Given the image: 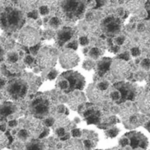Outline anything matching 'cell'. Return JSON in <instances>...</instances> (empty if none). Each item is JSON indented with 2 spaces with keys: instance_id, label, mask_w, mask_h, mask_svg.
<instances>
[{
  "instance_id": "obj_1",
  "label": "cell",
  "mask_w": 150,
  "mask_h": 150,
  "mask_svg": "<svg viewBox=\"0 0 150 150\" xmlns=\"http://www.w3.org/2000/svg\"><path fill=\"white\" fill-rule=\"evenodd\" d=\"M37 62L42 68L47 69L55 65L58 54L57 51L52 47H43L37 53Z\"/></svg>"
},
{
  "instance_id": "obj_2",
  "label": "cell",
  "mask_w": 150,
  "mask_h": 150,
  "mask_svg": "<svg viewBox=\"0 0 150 150\" xmlns=\"http://www.w3.org/2000/svg\"><path fill=\"white\" fill-rule=\"evenodd\" d=\"M19 40L24 45L33 47L38 43L40 40V34L36 29L31 26H26L21 30L19 33Z\"/></svg>"
},
{
  "instance_id": "obj_3",
  "label": "cell",
  "mask_w": 150,
  "mask_h": 150,
  "mask_svg": "<svg viewBox=\"0 0 150 150\" xmlns=\"http://www.w3.org/2000/svg\"><path fill=\"white\" fill-rule=\"evenodd\" d=\"M111 71L117 79H123L129 74L130 66L124 60L117 59L114 60L111 64Z\"/></svg>"
},
{
  "instance_id": "obj_4",
  "label": "cell",
  "mask_w": 150,
  "mask_h": 150,
  "mask_svg": "<svg viewBox=\"0 0 150 150\" xmlns=\"http://www.w3.org/2000/svg\"><path fill=\"white\" fill-rule=\"evenodd\" d=\"M60 63L63 69H69L76 67L79 62V56L73 50H67L63 52L59 57Z\"/></svg>"
},
{
  "instance_id": "obj_5",
  "label": "cell",
  "mask_w": 150,
  "mask_h": 150,
  "mask_svg": "<svg viewBox=\"0 0 150 150\" xmlns=\"http://www.w3.org/2000/svg\"><path fill=\"white\" fill-rule=\"evenodd\" d=\"M88 97L92 102H100L105 99L106 94L105 91L99 90L97 86H90L88 89Z\"/></svg>"
},
{
  "instance_id": "obj_6",
  "label": "cell",
  "mask_w": 150,
  "mask_h": 150,
  "mask_svg": "<svg viewBox=\"0 0 150 150\" xmlns=\"http://www.w3.org/2000/svg\"><path fill=\"white\" fill-rule=\"evenodd\" d=\"M83 145L85 150H91L97 144L98 142V135L96 133L90 132V131H84L83 132Z\"/></svg>"
},
{
  "instance_id": "obj_7",
  "label": "cell",
  "mask_w": 150,
  "mask_h": 150,
  "mask_svg": "<svg viewBox=\"0 0 150 150\" xmlns=\"http://www.w3.org/2000/svg\"><path fill=\"white\" fill-rule=\"evenodd\" d=\"M9 92L11 93V95L14 98H18V97H21L25 94V84L20 82V81H16L13 82L11 86L8 89Z\"/></svg>"
},
{
  "instance_id": "obj_8",
  "label": "cell",
  "mask_w": 150,
  "mask_h": 150,
  "mask_svg": "<svg viewBox=\"0 0 150 150\" xmlns=\"http://www.w3.org/2000/svg\"><path fill=\"white\" fill-rule=\"evenodd\" d=\"M26 128L29 131V134H40L43 131L41 123L36 119H30L25 123Z\"/></svg>"
},
{
  "instance_id": "obj_9",
  "label": "cell",
  "mask_w": 150,
  "mask_h": 150,
  "mask_svg": "<svg viewBox=\"0 0 150 150\" xmlns=\"http://www.w3.org/2000/svg\"><path fill=\"white\" fill-rule=\"evenodd\" d=\"M83 101H84V96L78 91L74 92L69 98V105L73 110H76L79 106V105Z\"/></svg>"
},
{
  "instance_id": "obj_10",
  "label": "cell",
  "mask_w": 150,
  "mask_h": 150,
  "mask_svg": "<svg viewBox=\"0 0 150 150\" xmlns=\"http://www.w3.org/2000/svg\"><path fill=\"white\" fill-rule=\"evenodd\" d=\"M18 4L23 11L29 12L38 7L40 0H18Z\"/></svg>"
},
{
  "instance_id": "obj_11",
  "label": "cell",
  "mask_w": 150,
  "mask_h": 150,
  "mask_svg": "<svg viewBox=\"0 0 150 150\" xmlns=\"http://www.w3.org/2000/svg\"><path fill=\"white\" fill-rule=\"evenodd\" d=\"M33 111L36 114L43 116L46 115L48 112V105L46 102L43 101H36L35 103H33Z\"/></svg>"
},
{
  "instance_id": "obj_12",
  "label": "cell",
  "mask_w": 150,
  "mask_h": 150,
  "mask_svg": "<svg viewBox=\"0 0 150 150\" xmlns=\"http://www.w3.org/2000/svg\"><path fill=\"white\" fill-rule=\"evenodd\" d=\"M64 150H83V145L78 140H69L64 145Z\"/></svg>"
},
{
  "instance_id": "obj_13",
  "label": "cell",
  "mask_w": 150,
  "mask_h": 150,
  "mask_svg": "<svg viewBox=\"0 0 150 150\" xmlns=\"http://www.w3.org/2000/svg\"><path fill=\"white\" fill-rule=\"evenodd\" d=\"M142 5V0H127V6L128 10H130L132 12H135L141 9Z\"/></svg>"
},
{
  "instance_id": "obj_14",
  "label": "cell",
  "mask_w": 150,
  "mask_h": 150,
  "mask_svg": "<svg viewBox=\"0 0 150 150\" xmlns=\"http://www.w3.org/2000/svg\"><path fill=\"white\" fill-rule=\"evenodd\" d=\"M140 105L142 110L146 112L149 113V94H145L143 96H142V98H140Z\"/></svg>"
},
{
  "instance_id": "obj_15",
  "label": "cell",
  "mask_w": 150,
  "mask_h": 150,
  "mask_svg": "<svg viewBox=\"0 0 150 150\" xmlns=\"http://www.w3.org/2000/svg\"><path fill=\"white\" fill-rule=\"evenodd\" d=\"M14 112V106L10 103H5L0 107V113L3 116H8Z\"/></svg>"
},
{
  "instance_id": "obj_16",
  "label": "cell",
  "mask_w": 150,
  "mask_h": 150,
  "mask_svg": "<svg viewBox=\"0 0 150 150\" xmlns=\"http://www.w3.org/2000/svg\"><path fill=\"white\" fill-rule=\"evenodd\" d=\"M56 124H57L58 127H62V128H64L65 127L69 126L70 122H69V120L68 119H66V118H64V117H61V118H59V119L57 120Z\"/></svg>"
},
{
  "instance_id": "obj_17",
  "label": "cell",
  "mask_w": 150,
  "mask_h": 150,
  "mask_svg": "<svg viewBox=\"0 0 150 150\" xmlns=\"http://www.w3.org/2000/svg\"><path fill=\"white\" fill-rule=\"evenodd\" d=\"M119 133H120V130L117 127H112L105 132V135L106 137H109V138H114L118 135Z\"/></svg>"
},
{
  "instance_id": "obj_18",
  "label": "cell",
  "mask_w": 150,
  "mask_h": 150,
  "mask_svg": "<svg viewBox=\"0 0 150 150\" xmlns=\"http://www.w3.org/2000/svg\"><path fill=\"white\" fill-rule=\"evenodd\" d=\"M102 54H103V53H102V51H101L99 48L95 47V48H92V49L91 50V52H90V56H91L92 59H98Z\"/></svg>"
},
{
  "instance_id": "obj_19",
  "label": "cell",
  "mask_w": 150,
  "mask_h": 150,
  "mask_svg": "<svg viewBox=\"0 0 150 150\" xmlns=\"http://www.w3.org/2000/svg\"><path fill=\"white\" fill-rule=\"evenodd\" d=\"M30 136V134L27 130L25 129H22L18 132V137L21 140V141H26Z\"/></svg>"
},
{
  "instance_id": "obj_20",
  "label": "cell",
  "mask_w": 150,
  "mask_h": 150,
  "mask_svg": "<svg viewBox=\"0 0 150 150\" xmlns=\"http://www.w3.org/2000/svg\"><path fill=\"white\" fill-rule=\"evenodd\" d=\"M7 143H8V139H7V137L3 134V132L0 131V149L5 148L6 145H7Z\"/></svg>"
},
{
  "instance_id": "obj_21",
  "label": "cell",
  "mask_w": 150,
  "mask_h": 150,
  "mask_svg": "<svg viewBox=\"0 0 150 150\" xmlns=\"http://www.w3.org/2000/svg\"><path fill=\"white\" fill-rule=\"evenodd\" d=\"M70 36H71V34L68 31H66V29H64L62 32H61V33L59 35V38H60V40L65 41V40H68L70 38Z\"/></svg>"
},
{
  "instance_id": "obj_22",
  "label": "cell",
  "mask_w": 150,
  "mask_h": 150,
  "mask_svg": "<svg viewBox=\"0 0 150 150\" xmlns=\"http://www.w3.org/2000/svg\"><path fill=\"white\" fill-rule=\"evenodd\" d=\"M18 59V54L17 53H10L7 56V60L9 62H16Z\"/></svg>"
},
{
  "instance_id": "obj_23",
  "label": "cell",
  "mask_w": 150,
  "mask_h": 150,
  "mask_svg": "<svg viewBox=\"0 0 150 150\" xmlns=\"http://www.w3.org/2000/svg\"><path fill=\"white\" fill-rule=\"evenodd\" d=\"M49 24L52 27L54 28H58L59 25H61V20L58 18H52L49 21Z\"/></svg>"
},
{
  "instance_id": "obj_24",
  "label": "cell",
  "mask_w": 150,
  "mask_h": 150,
  "mask_svg": "<svg viewBox=\"0 0 150 150\" xmlns=\"http://www.w3.org/2000/svg\"><path fill=\"white\" fill-rule=\"evenodd\" d=\"M58 85L62 90H66L69 86V81L67 79H63V80H61L58 83Z\"/></svg>"
},
{
  "instance_id": "obj_25",
  "label": "cell",
  "mask_w": 150,
  "mask_h": 150,
  "mask_svg": "<svg viewBox=\"0 0 150 150\" xmlns=\"http://www.w3.org/2000/svg\"><path fill=\"white\" fill-rule=\"evenodd\" d=\"M83 69H85L87 70H90V69H91L94 67V62L92 61H90V60L85 61L83 62Z\"/></svg>"
},
{
  "instance_id": "obj_26",
  "label": "cell",
  "mask_w": 150,
  "mask_h": 150,
  "mask_svg": "<svg viewBox=\"0 0 150 150\" xmlns=\"http://www.w3.org/2000/svg\"><path fill=\"white\" fill-rule=\"evenodd\" d=\"M120 98H121V93L120 91H112L111 93V98L112 100L117 101V100L120 99Z\"/></svg>"
},
{
  "instance_id": "obj_27",
  "label": "cell",
  "mask_w": 150,
  "mask_h": 150,
  "mask_svg": "<svg viewBox=\"0 0 150 150\" xmlns=\"http://www.w3.org/2000/svg\"><path fill=\"white\" fill-rule=\"evenodd\" d=\"M109 63L107 62H99V65H98V68H99V69L100 70H103V71H105V70H107L108 69H109Z\"/></svg>"
},
{
  "instance_id": "obj_28",
  "label": "cell",
  "mask_w": 150,
  "mask_h": 150,
  "mask_svg": "<svg viewBox=\"0 0 150 150\" xmlns=\"http://www.w3.org/2000/svg\"><path fill=\"white\" fill-rule=\"evenodd\" d=\"M39 11H40V13L41 15L45 16V15H47V14L49 13V9H48L47 6L43 5V6H40V7Z\"/></svg>"
},
{
  "instance_id": "obj_29",
  "label": "cell",
  "mask_w": 150,
  "mask_h": 150,
  "mask_svg": "<svg viewBox=\"0 0 150 150\" xmlns=\"http://www.w3.org/2000/svg\"><path fill=\"white\" fill-rule=\"evenodd\" d=\"M108 86H109V83H107V82H101V83H99L98 84V88L99 89V90H101V91H106L107 89H108Z\"/></svg>"
},
{
  "instance_id": "obj_30",
  "label": "cell",
  "mask_w": 150,
  "mask_h": 150,
  "mask_svg": "<svg viewBox=\"0 0 150 150\" xmlns=\"http://www.w3.org/2000/svg\"><path fill=\"white\" fill-rule=\"evenodd\" d=\"M27 16H28L29 18H31L37 19V18H38V16H39V14H38V11H36V10L31 11H29V12H28Z\"/></svg>"
},
{
  "instance_id": "obj_31",
  "label": "cell",
  "mask_w": 150,
  "mask_h": 150,
  "mask_svg": "<svg viewBox=\"0 0 150 150\" xmlns=\"http://www.w3.org/2000/svg\"><path fill=\"white\" fill-rule=\"evenodd\" d=\"M66 47L69 48V49H71V50H76V49H77V42L74 40V41L69 43V44L66 46Z\"/></svg>"
},
{
  "instance_id": "obj_32",
  "label": "cell",
  "mask_w": 150,
  "mask_h": 150,
  "mask_svg": "<svg viewBox=\"0 0 150 150\" xmlns=\"http://www.w3.org/2000/svg\"><path fill=\"white\" fill-rule=\"evenodd\" d=\"M55 133H56V134H57L59 137H62V136H64V135L66 134V131H65V129L62 128V127H58V128L56 129Z\"/></svg>"
},
{
  "instance_id": "obj_33",
  "label": "cell",
  "mask_w": 150,
  "mask_h": 150,
  "mask_svg": "<svg viewBox=\"0 0 150 150\" xmlns=\"http://www.w3.org/2000/svg\"><path fill=\"white\" fill-rule=\"evenodd\" d=\"M57 76V71L56 70H51L48 75H47V79L48 80H54Z\"/></svg>"
},
{
  "instance_id": "obj_34",
  "label": "cell",
  "mask_w": 150,
  "mask_h": 150,
  "mask_svg": "<svg viewBox=\"0 0 150 150\" xmlns=\"http://www.w3.org/2000/svg\"><path fill=\"white\" fill-rule=\"evenodd\" d=\"M131 53H132V55H133V56L137 57V56H139V55L141 54L142 52H141L140 48H138V47H134V48H132Z\"/></svg>"
},
{
  "instance_id": "obj_35",
  "label": "cell",
  "mask_w": 150,
  "mask_h": 150,
  "mask_svg": "<svg viewBox=\"0 0 150 150\" xmlns=\"http://www.w3.org/2000/svg\"><path fill=\"white\" fill-rule=\"evenodd\" d=\"M149 65H150V62L149 59H144L142 62V67L145 69H149Z\"/></svg>"
},
{
  "instance_id": "obj_36",
  "label": "cell",
  "mask_w": 150,
  "mask_h": 150,
  "mask_svg": "<svg viewBox=\"0 0 150 150\" xmlns=\"http://www.w3.org/2000/svg\"><path fill=\"white\" fill-rule=\"evenodd\" d=\"M79 41H80V44H81L82 46H86V45L89 44V39H88L87 37H85V36L81 37L80 40H79Z\"/></svg>"
},
{
  "instance_id": "obj_37",
  "label": "cell",
  "mask_w": 150,
  "mask_h": 150,
  "mask_svg": "<svg viewBox=\"0 0 150 150\" xmlns=\"http://www.w3.org/2000/svg\"><path fill=\"white\" fill-rule=\"evenodd\" d=\"M71 134L73 137H80L82 135V132L79 129H73L71 132Z\"/></svg>"
},
{
  "instance_id": "obj_38",
  "label": "cell",
  "mask_w": 150,
  "mask_h": 150,
  "mask_svg": "<svg viewBox=\"0 0 150 150\" xmlns=\"http://www.w3.org/2000/svg\"><path fill=\"white\" fill-rule=\"evenodd\" d=\"M40 146L39 144H36V143H33V144H31L29 147H28V150H40Z\"/></svg>"
},
{
  "instance_id": "obj_39",
  "label": "cell",
  "mask_w": 150,
  "mask_h": 150,
  "mask_svg": "<svg viewBox=\"0 0 150 150\" xmlns=\"http://www.w3.org/2000/svg\"><path fill=\"white\" fill-rule=\"evenodd\" d=\"M54 124V119H47L45 120V125L47 127H52Z\"/></svg>"
},
{
  "instance_id": "obj_40",
  "label": "cell",
  "mask_w": 150,
  "mask_h": 150,
  "mask_svg": "<svg viewBox=\"0 0 150 150\" xmlns=\"http://www.w3.org/2000/svg\"><path fill=\"white\" fill-rule=\"evenodd\" d=\"M115 41H116V43H117L118 45H122V44L124 43V41H125V37H123V36L118 37V38L115 40Z\"/></svg>"
},
{
  "instance_id": "obj_41",
  "label": "cell",
  "mask_w": 150,
  "mask_h": 150,
  "mask_svg": "<svg viewBox=\"0 0 150 150\" xmlns=\"http://www.w3.org/2000/svg\"><path fill=\"white\" fill-rule=\"evenodd\" d=\"M25 62L26 64H31V63H33V56H30V55L26 56V57L25 58Z\"/></svg>"
},
{
  "instance_id": "obj_42",
  "label": "cell",
  "mask_w": 150,
  "mask_h": 150,
  "mask_svg": "<svg viewBox=\"0 0 150 150\" xmlns=\"http://www.w3.org/2000/svg\"><path fill=\"white\" fill-rule=\"evenodd\" d=\"M120 144L121 146L125 147V146H127V145H128V144H129V140H128V139H126V138L121 139V140H120Z\"/></svg>"
},
{
  "instance_id": "obj_43",
  "label": "cell",
  "mask_w": 150,
  "mask_h": 150,
  "mask_svg": "<svg viewBox=\"0 0 150 150\" xmlns=\"http://www.w3.org/2000/svg\"><path fill=\"white\" fill-rule=\"evenodd\" d=\"M65 110H66V108L64 107V105H59V106H58V112H59L60 113L65 112Z\"/></svg>"
},
{
  "instance_id": "obj_44",
  "label": "cell",
  "mask_w": 150,
  "mask_h": 150,
  "mask_svg": "<svg viewBox=\"0 0 150 150\" xmlns=\"http://www.w3.org/2000/svg\"><path fill=\"white\" fill-rule=\"evenodd\" d=\"M119 58H120L121 60H123V59L128 60V59L130 58V56H129V54H121Z\"/></svg>"
},
{
  "instance_id": "obj_45",
  "label": "cell",
  "mask_w": 150,
  "mask_h": 150,
  "mask_svg": "<svg viewBox=\"0 0 150 150\" xmlns=\"http://www.w3.org/2000/svg\"><path fill=\"white\" fill-rule=\"evenodd\" d=\"M48 133H49V131H48L47 129H46V131H44V129H43V131H42V134L40 135V138H43V137L47 136V135L48 134Z\"/></svg>"
},
{
  "instance_id": "obj_46",
  "label": "cell",
  "mask_w": 150,
  "mask_h": 150,
  "mask_svg": "<svg viewBox=\"0 0 150 150\" xmlns=\"http://www.w3.org/2000/svg\"><path fill=\"white\" fill-rule=\"evenodd\" d=\"M16 126H17V121H16V120H11V121L9 122V127H16Z\"/></svg>"
},
{
  "instance_id": "obj_47",
  "label": "cell",
  "mask_w": 150,
  "mask_h": 150,
  "mask_svg": "<svg viewBox=\"0 0 150 150\" xmlns=\"http://www.w3.org/2000/svg\"><path fill=\"white\" fill-rule=\"evenodd\" d=\"M5 85V80L4 79H0V89L3 88Z\"/></svg>"
},
{
  "instance_id": "obj_48",
  "label": "cell",
  "mask_w": 150,
  "mask_h": 150,
  "mask_svg": "<svg viewBox=\"0 0 150 150\" xmlns=\"http://www.w3.org/2000/svg\"><path fill=\"white\" fill-rule=\"evenodd\" d=\"M61 138H62V141H68L69 138V134H66V136H62Z\"/></svg>"
},
{
  "instance_id": "obj_49",
  "label": "cell",
  "mask_w": 150,
  "mask_h": 150,
  "mask_svg": "<svg viewBox=\"0 0 150 150\" xmlns=\"http://www.w3.org/2000/svg\"><path fill=\"white\" fill-rule=\"evenodd\" d=\"M75 120H76V123H78V122H79V119H77V118H76Z\"/></svg>"
},
{
  "instance_id": "obj_50",
  "label": "cell",
  "mask_w": 150,
  "mask_h": 150,
  "mask_svg": "<svg viewBox=\"0 0 150 150\" xmlns=\"http://www.w3.org/2000/svg\"><path fill=\"white\" fill-rule=\"evenodd\" d=\"M2 99V96H1V94H0V100Z\"/></svg>"
},
{
  "instance_id": "obj_51",
  "label": "cell",
  "mask_w": 150,
  "mask_h": 150,
  "mask_svg": "<svg viewBox=\"0 0 150 150\" xmlns=\"http://www.w3.org/2000/svg\"><path fill=\"white\" fill-rule=\"evenodd\" d=\"M0 54H1V50H0Z\"/></svg>"
}]
</instances>
